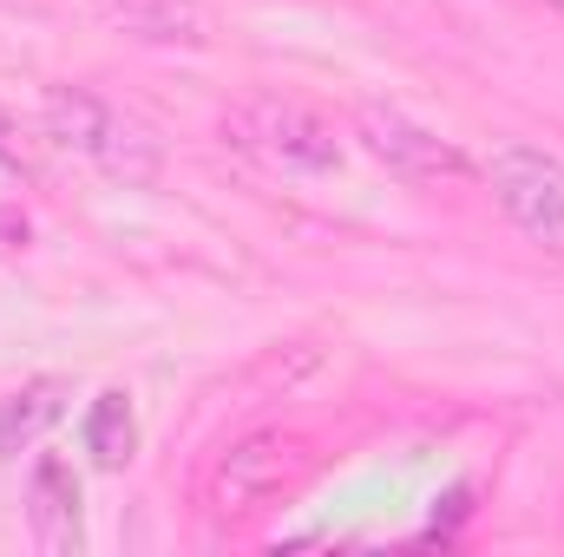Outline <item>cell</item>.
I'll use <instances>...</instances> for the list:
<instances>
[{
  "label": "cell",
  "mask_w": 564,
  "mask_h": 557,
  "mask_svg": "<svg viewBox=\"0 0 564 557\" xmlns=\"http://www.w3.org/2000/svg\"><path fill=\"white\" fill-rule=\"evenodd\" d=\"M40 119H46V139L59 144V151L86 157L93 171H106L126 190L158 184V171H164L158 132L144 119H132V112H119L112 99H99L93 86H46Z\"/></svg>",
  "instance_id": "cell-1"
},
{
  "label": "cell",
  "mask_w": 564,
  "mask_h": 557,
  "mask_svg": "<svg viewBox=\"0 0 564 557\" xmlns=\"http://www.w3.org/2000/svg\"><path fill=\"white\" fill-rule=\"evenodd\" d=\"M224 139L243 144V151L263 157V164H276V171H308V177L341 171V139H335V125H328L315 106L282 99V92H257V99L230 106V112H224Z\"/></svg>",
  "instance_id": "cell-2"
},
{
  "label": "cell",
  "mask_w": 564,
  "mask_h": 557,
  "mask_svg": "<svg viewBox=\"0 0 564 557\" xmlns=\"http://www.w3.org/2000/svg\"><path fill=\"white\" fill-rule=\"evenodd\" d=\"M486 184H492L499 210H506L532 243L564 250V157L512 139L486 157Z\"/></svg>",
  "instance_id": "cell-3"
},
{
  "label": "cell",
  "mask_w": 564,
  "mask_h": 557,
  "mask_svg": "<svg viewBox=\"0 0 564 557\" xmlns=\"http://www.w3.org/2000/svg\"><path fill=\"white\" fill-rule=\"evenodd\" d=\"M355 139L368 144L375 164H388V171L408 177V184H440V177H466V171H473L459 144L440 139L421 119H408L401 106H361V112H355Z\"/></svg>",
  "instance_id": "cell-4"
},
{
  "label": "cell",
  "mask_w": 564,
  "mask_h": 557,
  "mask_svg": "<svg viewBox=\"0 0 564 557\" xmlns=\"http://www.w3.org/2000/svg\"><path fill=\"white\" fill-rule=\"evenodd\" d=\"M308 472V446L302 439H282V433H257L243 446H230L210 472V499L217 512H250L263 499H276L282 485H295Z\"/></svg>",
  "instance_id": "cell-5"
},
{
  "label": "cell",
  "mask_w": 564,
  "mask_h": 557,
  "mask_svg": "<svg viewBox=\"0 0 564 557\" xmlns=\"http://www.w3.org/2000/svg\"><path fill=\"white\" fill-rule=\"evenodd\" d=\"M26 532L46 557L86 551V492H79V472L59 452H40L26 466Z\"/></svg>",
  "instance_id": "cell-6"
},
{
  "label": "cell",
  "mask_w": 564,
  "mask_h": 557,
  "mask_svg": "<svg viewBox=\"0 0 564 557\" xmlns=\"http://www.w3.org/2000/svg\"><path fill=\"white\" fill-rule=\"evenodd\" d=\"M73 407V381L66 374H33V381H20L7 401H0V459H20V452H33L59 419Z\"/></svg>",
  "instance_id": "cell-7"
},
{
  "label": "cell",
  "mask_w": 564,
  "mask_h": 557,
  "mask_svg": "<svg viewBox=\"0 0 564 557\" xmlns=\"http://www.w3.org/2000/svg\"><path fill=\"white\" fill-rule=\"evenodd\" d=\"M119 33L151 40V46H204L210 40V13L204 0H93Z\"/></svg>",
  "instance_id": "cell-8"
},
{
  "label": "cell",
  "mask_w": 564,
  "mask_h": 557,
  "mask_svg": "<svg viewBox=\"0 0 564 557\" xmlns=\"http://www.w3.org/2000/svg\"><path fill=\"white\" fill-rule=\"evenodd\" d=\"M79 439H86V452H93V466L99 472H126L132 459H139V414H132V394L126 387H106L86 419H79Z\"/></svg>",
  "instance_id": "cell-9"
},
{
  "label": "cell",
  "mask_w": 564,
  "mask_h": 557,
  "mask_svg": "<svg viewBox=\"0 0 564 557\" xmlns=\"http://www.w3.org/2000/svg\"><path fill=\"white\" fill-rule=\"evenodd\" d=\"M0 171H33V144L20 132V119L0 106Z\"/></svg>",
  "instance_id": "cell-10"
}]
</instances>
